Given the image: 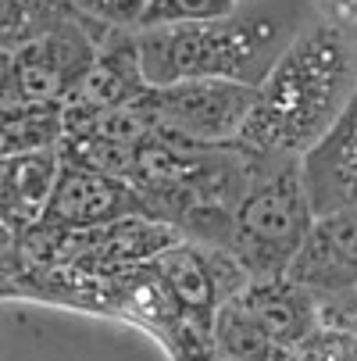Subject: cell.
<instances>
[{
  "label": "cell",
  "instance_id": "cell-5",
  "mask_svg": "<svg viewBox=\"0 0 357 361\" xmlns=\"http://www.w3.org/2000/svg\"><path fill=\"white\" fill-rule=\"evenodd\" d=\"M308 326V304L296 283H265L246 286L218 307L215 340L232 357H265L272 347L289 343Z\"/></svg>",
  "mask_w": 357,
  "mask_h": 361
},
{
  "label": "cell",
  "instance_id": "cell-6",
  "mask_svg": "<svg viewBox=\"0 0 357 361\" xmlns=\"http://www.w3.org/2000/svg\"><path fill=\"white\" fill-rule=\"evenodd\" d=\"M93 61L96 54L79 29L72 25L54 29L15 54V72L4 93H11L15 100H25V104L61 108L75 93V86L86 79Z\"/></svg>",
  "mask_w": 357,
  "mask_h": 361
},
{
  "label": "cell",
  "instance_id": "cell-1",
  "mask_svg": "<svg viewBox=\"0 0 357 361\" xmlns=\"http://www.w3.org/2000/svg\"><path fill=\"white\" fill-rule=\"evenodd\" d=\"M353 97L357 32L343 22L315 18L258 86V104L236 143L289 158L308 154L339 122Z\"/></svg>",
  "mask_w": 357,
  "mask_h": 361
},
{
  "label": "cell",
  "instance_id": "cell-15",
  "mask_svg": "<svg viewBox=\"0 0 357 361\" xmlns=\"http://www.w3.org/2000/svg\"><path fill=\"white\" fill-rule=\"evenodd\" d=\"M11 72H15V54H8V50L0 47V90L11 82Z\"/></svg>",
  "mask_w": 357,
  "mask_h": 361
},
{
  "label": "cell",
  "instance_id": "cell-16",
  "mask_svg": "<svg viewBox=\"0 0 357 361\" xmlns=\"http://www.w3.org/2000/svg\"><path fill=\"white\" fill-rule=\"evenodd\" d=\"M346 315H357V307H353V312H346ZM353 329H357V319H353Z\"/></svg>",
  "mask_w": 357,
  "mask_h": 361
},
{
  "label": "cell",
  "instance_id": "cell-8",
  "mask_svg": "<svg viewBox=\"0 0 357 361\" xmlns=\"http://www.w3.org/2000/svg\"><path fill=\"white\" fill-rule=\"evenodd\" d=\"M289 283L300 290L357 286V208L318 215L289 265Z\"/></svg>",
  "mask_w": 357,
  "mask_h": 361
},
{
  "label": "cell",
  "instance_id": "cell-3",
  "mask_svg": "<svg viewBox=\"0 0 357 361\" xmlns=\"http://www.w3.org/2000/svg\"><path fill=\"white\" fill-rule=\"evenodd\" d=\"M311 226H315V208L308 186H303V169L289 154H282L272 172H261L239 193L229 243L239 265L275 276L282 269L289 272Z\"/></svg>",
  "mask_w": 357,
  "mask_h": 361
},
{
  "label": "cell",
  "instance_id": "cell-4",
  "mask_svg": "<svg viewBox=\"0 0 357 361\" xmlns=\"http://www.w3.org/2000/svg\"><path fill=\"white\" fill-rule=\"evenodd\" d=\"M146 104L158 118V129H168L203 147H225L239 140L253 104H258V90L225 79H200L150 90Z\"/></svg>",
  "mask_w": 357,
  "mask_h": 361
},
{
  "label": "cell",
  "instance_id": "cell-14",
  "mask_svg": "<svg viewBox=\"0 0 357 361\" xmlns=\"http://www.w3.org/2000/svg\"><path fill=\"white\" fill-rule=\"evenodd\" d=\"M75 8H82L93 18H104L115 25H139L143 11L150 0H72Z\"/></svg>",
  "mask_w": 357,
  "mask_h": 361
},
{
  "label": "cell",
  "instance_id": "cell-2",
  "mask_svg": "<svg viewBox=\"0 0 357 361\" xmlns=\"http://www.w3.org/2000/svg\"><path fill=\"white\" fill-rule=\"evenodd\" d=\"M308 25L303 0H243L218 22L143 29L136 50L150 90L200 79H225L258 90Z\"/></svg>",
  "mask_w": 357,
  "mask_h": 361
},
{
  "label": "cell",
  "instance_id": "cell-13",
  "mask_svg": "<svg viewBox=\"0 0 357 361\" xmlns=\"http://www.w3.org/2000/svg\"><path fill=\"white\" fill-rule=\"evenodd\" d=\"M243 0H150L139 29H158V25H193V22H218L232 15Z\"/></svg>",
  "mask_w": 357,
  "mask_h": 361
},
{
  "label": "cell",
  "instance_id": "cell-12",
  "mask_svg": "<svg viewBox=\"0 0 357 361\" xmlns=\"http://www.w3.org/2000/svg\"><path fill=\"white\" fill-rule=\"evenodd\" d=\"M61 176L58 147L25 150L0 158V226L8 233H29L43 222L50 193Z\"/></svg>",
  "mask_w": 357,
  "mask_h": 361
},
{
  "label": "cell",
  "instance_id": "cell-11",
  "mask_svg": "<svg viewBox=\"0 0 357 361\" xmlns=\"http://www.w3.org/2000/svg\"><path fill=\"white\" fill-rule=\"evenodd\" d=\"M150 272L172 297L175 312L196 322H211L218 307L239 293L236 286H229L215 257H203L196 247H182V243H172L150 257Z\"/></svg>",
  "mask_w": 357,
  "mask_h": 361
},
{
  "label": "cell",
  "instance_id": "cell-7",
  "mask_svg": "<svg viewBox=\"0 0 357 361\" xmlns=\"http://www.w3.org/2000/svg\"><path fill=\"white\" fill-rule=\"evenodd\" d=\"M139 200H143V193L132 183H122V179H111V176H100L93 169L65 161L39 226H46V229H96V226L118 222L129 212H136Z\"/></svg>",
  "mask_w": 357,
  "mask_h": 361
},
{
  "label": "cell",
  "instance_id": "cell-9",
  "mask_svg": "<svg viewBox=\"0 0 357 361\" xmlns=\"http://www.w3.org/2000/svg\"><path fill=\"white\" fill-rule=\"evenodd\" d=\"M300 169L315 215L357 208V97L322 136V143L303 154Z\"/></svg>",
  "mask_w": 357,
  "mask_h": 361
},
{
  "label": "cell",
  "instance_id": "cell-10",
  "mask_svg": "<svg viewBox=\"0 0 357 361\" xmlns=\"http://www.w3.org/2000/svg\"><path fill=\"white\" fill-rule=\"evenodd\" d=\"M146 93H150V82H146L143 65H139L136 36L118 39L111 50L96 54V61L86 72V79L75 86V93L61 104L65 129L72 122H82V118H93V115L129 108V104H136V100H143Z\"/></svg>",
  "mask_w": 357,
  "mask_h": 361
}]
</instances>
